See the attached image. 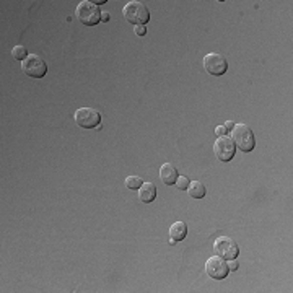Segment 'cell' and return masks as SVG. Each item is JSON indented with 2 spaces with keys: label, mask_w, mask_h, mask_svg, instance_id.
<instances>
[{
  "label": "cell",
  "mask_w": 293,
  "mask_h": 293,
  "mask_svg": "<svg viewBox=\"0 0 293 293\" xmlns=\"http://www.w3.org/2000/svg\"><path fill=\"white\" fill-rule=\"evenodd\" d=\"M233 127H235V124H233L232 121H228V122L225 124V129H227V130H232Z\"/></svg>",
  "instance_id": "21"
},
{
  "label": "cell",
  "mask_w": 293,
  "mask_h": 293,
  "mask_svg": "<svg viewBox=\"0 0 293 293\" xmlns=\"http://www.w3.org/2000/svg\"><path fill=\"white\" fill-rule=\"evenodd\" d=\"M215 134H217L218 137H222V135H227L228 130L225 129V125H218V127H215Z\"/></svg>",
  "instance_id": "17"
},
{
  "label": "cell",
  "mask_w": 293,
  "mask_h": 293,
  "mask_svg": "<svg viewBox=\"0 0 293 293\" xmlns=\"http://www.w3.org/2000/svg\"><path fill=\"white\" fill-rule=\"evenodd\" d=\"M213 152H215V157H217V160H220V162H223V163H227V162H230V160H233L235 152H236V145L232 140V137L222 135V137L217 138V140H215Z\"/></svg>",
  "instance_id": "7"
},
{
  "label": "cell",
  "mask_w": 293,
  "mask_h": 293,
  "mask_svg": "<svg viewBox=\"0 0 293 293\" xmlns=\"http://www.w3.org/2000/svg\"><path fill=\"white\" fill-rule=\"evenodd\" d=\"M213 251L215 254L223 257L225 261H232V259H236L240 254V248L238 244H236L232 238H228V236H220L213 241Z\"/></svg>",
  "instance_id": "5"
},
{
  "label": "cell",
  "mask_w": 293,
  "mask_h": 293,
  "mask_svg": "<svg viewBox=\"0 0 293 293\" xmlns=\"http://www.w3.org/2000/svg\"><path fill=\"white\" fill-rule=\"evenodd\" d=\"M75 122L82 129H95L100 127L101 116L93 108H80L75 111Z\"/></svg>",
  "instance_id": "6"
},
{
  "label": "cell",
  "mask_w": 293,
  "mask_h": 293,
  "mask_svg": "<svg viewBox=\"0 0 293 293\" xmlns=\"http://www.w3.org/2000/svg\"><path fill=\"white\" fill-rule=\"evenodd\" d=\"M228 269L230 270H236V269H238V262H235V259H232V261L228 262Z\"/></svg>",
  "instance_id": "19"
},
{
  "label": "cell",
  "mask_w": 293,
  "mask_h": 293,
  "mask_svg": "<svg viewBox=\"0 0 293 293\" xmlns=\"http://www.w3.org/2000/svg\"><path fill=\"white\" fill-rule=\"evenodd\" d=\"M178 176L179 174H178L176 166H173L171 163L162 165V168H160V178H162V181L166 186H173L174 183H176Z\"/></svg>",
  "instance_id": "10"
},
{
  "label": "cell",
  "mask_w": 293,
  "mask_h": 293,
  "mask_svg": "<svg viewBox=\"0 0 293 293\" xmlns=\"http://www.w3.org/2000/svg\"><path fill=\"white\" fill-rule=\"evenodd\" d=\"M205 272L208 277H212L213 280H223L228 275V262H225V259L220 256H213L208 257L205 262Z\"/></svg>",
  "instance_id": "9"
},
{
  "label": "cell",
  "mask_w": 293,
  "mask_h": 293,
  "mask_svg": "<svg viewBox=\"0 0 293 293\" xmlns=\"http://www.w3.org/2000/svg\"><path fill=\"white\" fill-rule=\"evenodd\" d=\"M122 15L125 18V22H129L130 25H146L150 20V12L146 9V5L142 2H137V0H132V2L125 4L122 9Z\"/></svg>",
  "instance_id": "1"
},
{
  "label": "cell",
  "mask_w": 293,
  "mask_h": 293,
  "mask_svg": "<svg viewBox=\"0 0 293 293\" xmlns=\"http://www.w3.org/2000/svg\"><path fill=\"white\" fill-rule=\"evenodd\" d=\"M109 18H111V15L108 12H103L101 13V22H109Z\"/></svg>",
  "instance_id": "20"
},
{
  "label": "cell",
  "mask_w": 293,
  "mask_h": 293,
  "mask_svg": "<svg viewBox=\"0 0 293 293\" xmlns=\"http://www.w3.org/2000/svg\"><path fill=\"white\" fill-rule=\"evenodd\" d=\"M12 55H13V59L15 60H25L28 57V51H26V47L25 46H15L12 49Z\"/></svg>",
  "instance_id": "15"
},
{
  "label": "cell",
  "mask_w": 293,
  "mask_h": 293,
  "mask_svg": "<svg viewBox=\"0 0 293 293\" xmlns=\"http://www.w3.org/2000/svg\"><path fill=\"white\" fill-rule=\"evenodd\" d=\"M232 140L241 152H253L256 146L254 134L249 125L246 124H236L232 129Z\"/></svg>",
  "instance_id": "2"
},
{
  "label": "cell",
  "mask_w": 293,
  "mask_h": 293,
  "mask_svg": "<svg viewBox=\"0 0 293 293\" xmlns=\"http://www.w3.org/2000/svg\"><path fill=\"white\" fill-rule=\"evenodd\" d=\"M124 184H125L127 189L135 191V189H140V186L143 184V181H142V178H138V176H127V178H125Z\"/></svg>",
  "instance_id": "14"
},
{
  "label": "cell",
  "mask_w": 293,
  "mask_h": 293,
  "mask_svg": "<svg viewBox=\"0 0 293 293\" xmlns=\"http://www.w3.org/2000/svg\"><path fill=\"white\" fill-rule=\"evenodd\" d=\"M138 199L143 204H150L157 199V187L153 183H143L138 189Z\"/></svg>",
  "instance_id": "11"
},
{
  "label": "cell",
  "mask_w": 293,
  "mask_h": 293,
  "mask_svg": "<svg viewBox=\"0 0 293 293\" xmlns=\"http://www.w3.org/2000/svg\"><path fill=\"white\" fill-rule=\"evenodd\" d=\"M204 68L207 74H210L213 77H222L228 70V62L225 59V55L210 52L204 57Z\"/></svg>",
  "instance_id": "8"
},
{
  "label": "cell",
  "mask_w": 293,
  "mask_h": 293,
  "mask_svg": "<svg viewBox=\"0 0 293 293\" xmlns=\"http://www.w3.org/2000/svg\"><path fill=\"white\" fill-rule=\"evenodd\" d=\"M22 68L28 77H31V79H43V77L47 74L46 62L38 54L28 55V57L22 62Z\"/></svg>",
  "instance_id": "4"
},
{
  "label": "cell",
  "mask_w": 293,
  "mask_h": 293,
  "mask_svg": "<svg viewBox=\"0 0 293 293\" xmlns=\"http://www.w3.org/2000/svg\"><path fill=\"white\" fill-rule=\"evenodd\" d=\"M189 183H191V181L187 179L186 176H178V179H176V183H174V186H176L179 191H187V187H189Z\"/></svg>",
  "instance_id": "16"
},
{
  "label": "cell",
  "mask_w": 293,
  "mask_h": 293,
  "mask_svg": "<svg viewBox=\"0 0 293 293\" xmlns=\"http://www.w3.org/2000/svg\"><path fill=\"white\" fill-rule=\"evenodd\" d=\"M135 33L138 34V36H145V33H146L145 25H137V26H135Z\"/></svg>",
  "instance_id": "18"
},
{
  "label": "cell",
  "mask_w": 293,
  "mask_h": 293,
  "mask_svg": "<svg viewBox=\"0 0 293 293\" xmlns=\"http://www.w3.org/2000/svg\"><path fill=\"white\" fill-rule=\"evenodd\" d=\"M77 18L79 22L85 26H95L101 22V12L100 7L96 4L90 2V0H83L77 7Z\"/></svg>",
  "instance_id": "3"
},
{
  "label": "cell",
  "mask_w": 293,
  "mask_h": 293,
  "mask_svg": "<svg viewBox=\"0 0 293 293\" xmlns=\"http://www.w3.org/2000/svg\"><path fill=\"white\" fill-rule=\"evenodd\" d=\"M186 235H187V227H186V223L183 222H176V223H173L171 228H170V243L174 244V243H178V241H183L186 238Z\"/></svg>",
  "instance_id": "12"
},
{
  "label": "cell",
  "mask_w": 293,
  "mask_h": 293,
  "mask_svg": "<svg viewBox=\"0 0 293 293\" xmlns=\"http://www.w3.org/2000/svg\"><path fill=\"white\" fill-rule=\"evenodd\" d=\"M187 192L192 199H204L205 197V186L199 183V181H192L189 183V187H187Z\"/></svg>",
  "instance_id": "13"
}]
</instances>
